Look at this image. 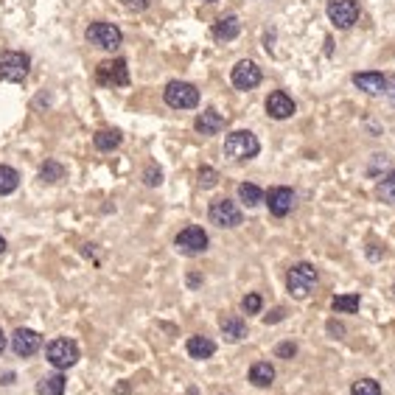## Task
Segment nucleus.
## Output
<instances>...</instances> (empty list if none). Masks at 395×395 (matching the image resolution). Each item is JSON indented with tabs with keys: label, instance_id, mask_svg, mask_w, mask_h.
<instances>
[{
	"label": "nucleus",
	"instance_id": "nucleus-1",
	"mask_svg": "<svg viewBox=\"0 0 395 395\" xmlns=\"http://www.w3.org/2000/svg\"><path fill=\"white\" fill-rule=\"evenodd\" d=\"M258 152H261V143H258V138L252 135V132H247V129L230 132L227 141H225V154L230 160H236V163L252 160V157H258Z\"/></svg>",
	"mask_w": 395,
	"mask_h": 395
},
{
	"label": "nucleus",
	"instance_id": "nucleus-2",
	"mask_svg": "<svg viewBox=\"0 0 395 395\" xmlns=\"http://www.w3.org/2000/svg\"><path fill=\"white\" fill-rule=\"evenodd\" d=\"M314 286H317V270L312 267V263L300 261V263H294V267L289 270V275H286V289H289L297 300L309 297V292H312Z\"/></svg>",
	"mask_w": 395,
	"mask_h": 395
},
{
	"label": "nucleus",
	"instance_id": "nucleus-3",
	"mask_svg": "<svg viewBox=\"0 0 395 395\" xmlns=\"http://www.w3.org/2000/svg\"><path fill=\"white\" fill-rule=\"evenodd\" d=\"M84 37H87V42H93V45L101 48V51H115V48H121V42H123L121 28L115 23H104V20L87 26Z\"/></svg>",
	"mask_w": 395,
	"mask_h": 395
},
{
	"label": "nucleus",
	"instance_id": "nucleus-4",
	"mask_svg": "<svg viewBox=\"0 0 395 395\" xmlns=\"http://www.w3.org/2000/svg\"><path fill=\"white\" fill-rule=\"evenodd\" d=\"M163 99L174 110H194L199 104V90L188 81H168V87L163 90Z\"/></svg>",
	"mask_w": 395,
	"mask_h": 395
},
{
	"label": "nucleus",
	"instance_id": "nucleus-5",
	"mask_svg": "<svg viewBox=\"0 0 395 395\" xmlns=\"http://www.w3.org/2000/svg\"><path fill=\"white\" fill-rule=\"evenodd\" d=\"M45 356H48V362L57 370H68V367H73L79 362V345L73 339H68V336H59V339L48 342Z\"/></svg>",
	"mask_w": 395,
	"mask_h": 395
},
{
	"label": "nucleus",
	"instance_id": "nucleus-6",
	"mask_svg": "<svg viewBox=\"0 0 395 395\" xmlns=\"http://www.w3.org/2000/svg\"><path fill=\"white\" fill-rule=\"evenodd\" d=\"M207 216H210V225H216V227H227V230L239 227L241 219H244L241 210H239V205H236L233 199H216V202H210Z\"/></svg>",
	"mask_w": 395,
	"mask_h": 395
},
{
	"label": "nucleus",
	"instance_id": "nucleus-7",
	"mask_svg": "<svg viewBox=\"0 0 395 395\" xmlns=\"http://www.w3.org/2000/svg\"><path fill=\"white\" fill-rule=\"evenodd\" d=\"M207 244H210L207 233L196 225H188L185 230L177 233V239H174V247H177V252H183V255H202L207 250Z\"/></svg>",
	"mask_w": 395,
	"mask_h": 395
},
{
	"label": "nucleus",
	"instance_id": "nucleus-8",
	"mask_svg": "<svg viewBox=\"0 0 395 395\" xmlns=\"http://www.w3.org/2000/svg\"><path fill=\"white\" fill-rule=\"evenodd\" d=\"M28 68H31L28 54L9 51L0 57V81H23L28 76Z\"/></svg>",
	"mask_w": 395,
	"mask_h": 395
},
{
	"label": "nucleus",
	"instance_id": "nucleus-9",
	"mask_svg": "<svg viewBox=\"0 0 395 395\" xmlns=\"http://www.w3.org/2000/svg\"><path fill=\"white\" fill-rule=\"evenodd\" d=\"M96 81L104 87H126L129 84V68L126 59H107L96 68Z\"/></svg>",
	"mask_w": 395,
	"mask_h": 395
},
{
	"label": "nucleus",
	"instance_id": "nucleus-10",
	"mask_svg": "<svg viewBox=\"0 0 395 395\" xmlns=\"http://www.w3.org/2000/svg\"><path fill=\"white\" fill-rule=\"evenodd\" d=\"M328 20L336 28H350L359 20V3L356 0H328Z\"/></svg>",
	"mask_w": 395,
	"mask_h": 395
},
{
	"label": "nucleus",
	"instance_id": "nucleus-11",
	"mask_svg": "<svg viewBox=\"0 0 395 395\" xmlns=\"http://www.w3.org/2000/svg\"><path fill=\"white\" fill-rule=\"evenodd\" d=\"M42 347V336L37 334V331H31V328H17L14 334H12V350L17 356H34L37 350Z\"/></svg>",
	"mask_w": 395,
	"mask_h": 395
},
{
	"label": "nucleus",
	"instance_id": "nucleus-12",
	"mask_svg": "<svg viewBox=\"0 0 395 395\" xmlns=\"http://www.w3.org/2000/svg\"><path fill=\"white\" fill-rule=\"evenodd\" d=\"M230 79H233V84L239 87V90H252V87L261 84V68H258L255 62H250V59H241V62L233 68Z\"/></svg>",
	"mask_w": 395,
	"mask_h": 395
},
{
	"label": "nucleus",
	"instance_id": "nucleus-13",
	"mask_svg": "<svg viewBox=\"0 0 395 395\" xmlns=\"http://www.w3.org/2000/svg\"><path fill=\"white\" fill-rule=\"evenodd\" d=\"M267 207H270V213H272V216H278V219L289 216V213H292V207H294V191H292V188H286V185L272 188V191L267 194Z\"/></svg>",
	"mask_w": 395,
	"mask_h": 395
},
{
	"label": "nucleus",
	"instance_id": "nucleus-14",
	"mask_svg": "<svg viewBox=\"0 0 395 395\" xmlns=\"http://www.w3.org/2000/svg\"><path fill=\"white\" fill-rule=\"evenodd\" d=\"M267 112H270V118H275V121H286V118H292V115L297 112V104L292 101L289 93L275 90V93H270V99H267Z\"/></svg>",
	"mask_w": 395,
	"mask_h": 395
},
{
	"label": "nucleus",
	"instance_id": "nucleus-15",
	"mask_svg": "<svg viewBox=\"0 0 395 395\" xmlns=\"http://www.w3.org/2000/svg\"><path fill=\"white\" fill-rule=\"evenodd\" d=\"M354 84L359 87L362 93H367V96H381V93H387V79H384L378 70L354 73Z\"/></svg>",
	"mask_w": 395,
	"mask_h": 395
},
{
	"label": "nucleus",
	"instance_id": "nucleus-16",
	"mask_svg": "<svg viewBox=\"0 0 395 395\" xmlns=\"http://www.w3.org/2000/svg\"><path fill=\"white\" fill-rule=\"evenodd\" d=\"M194 129L199 132V135H219V132L225 129V118L219 115L216 110H205V112H199V115H196Z\"/></svg>",
	"mask_w": 395,
	"mask_h": 395
},
{
	"label": "nucleus",
	"instance_id": "nucleus-17",
	"mask_svg": "<svg viewBox=\"0 0 395 395\" xmlns=\"http://www.w3.org/2000/svg\"><path fill=\"white\" fill-rule=\"evenodd\" d=\"M185 350H188V356L191 359H210L213 354H216V342L213 339H207V336H188V342H185Z\"/></svg>",
	"mask_w": 395,
	"mask_h": 395
},
{
	"label": "nucleus",
	"instance_id": "nucleus-18",
	"mask_svg": "<svg viewBox=\"0 0 395 395\" xmlns=\"http://www.w3.org/2000/svg\"><path fill=\"white\" fill-rule=\"evenodd\" d=\"M239 31H241V23H239V17L236 14H227V17H222L216 26H213V37L216 39H225V42H230V39H236L239 37Z\"/></svg>",
	"mask_w": 395,
	"mask_h": 395
},
{
	"label": "nucleus",
	"instance_id": "nucleus-19",
	"mask_svg": "<svg viewBox=\"0 0 395 395\" xmlns=\"http://www.w3.org/2000/svg\"><path fill=\"white\" fill-rule=\"evenodd\" d=\"M121 132L118 129H99L96 135H93V146L99 149V152H112V149H118L121 146Z\"/></svg>",
	"mask_w": 395,
	"mask_h": 395
},
{
	"label": "nucleus",
	"instance_id": "nucleus-20",
	"mask_svg": "<svg viewBox=\"0 0 395 395\" xmlns=\"http://www.w3.org/2000/svg\"><path fill=\"white\" fill-rule=\"evenodd\" d=\"M250 381H252L255 387H270V384L275 381V367H272L270 362H255V365L250 367Z\"/></svg>",
	"mask_w": 395,
	"mask_h": 395
},
{
	"label": "nucleus",
	"instance_id": "nucleus-21",
	"mask_svg": "<svg viewBox=\"0 0 395 395\" xmlns=\"http://www.w3.org/2000/svg\"><path fill=\"white\" fill-rule=\"evenodd\" d=\"M222 331H225V336L230 339V342H239V339H244L247 336V323L241 320V317H236V314H227V317H222Z\"/></svg>",
	"mask_w": 395,
	"mask_h": 395
},
{
	"label": "nucleus",
	"instance_id": "nucleus-22",
	"mask_svg": "<svg viewBox=\"0 0 395 395\" xmlns=\"http://www.w3.org/2000/svg\"><path fill=\"white\" fill-rule=\"evenodd\" d=\"M65 387H68V378L62 373H54L37 384V392L39 395H65Z\"/></svg>",
	"mask_w": 395,
	"mask_h": 395
},
{
	"label": "nucleus",
	"instance_id": "nucleus-23",
	"mask_svg": "<svg viewBox=\"0 0 395 395\" xmlns=\"http://www.w3.org/2000/svg\"><path fill=\"white\" fill-rule=\"evenodd\" d=\"M331 305H334V312H339V314H356L359 305H362V297L359 294H336L331 300Z\"/></svg>",
	"mask_w": 395,
	"mask_h": 395
},
{
	"label": "nucleus",
	"instance_id": "nucleus-24",
	"mask_svg": "<svg viewBox=\"0 0 395 395\" xmlns=\"http://www.w3.org/2000/svg\"><path fill=\"white\" fill-rule=\"evenodd\" d=\"M20 185V174L12 165H0V196L14 194Z\"/></svg>",
	"mask_w": 395,
	"mask_h": 395
},
{
	"label": "nucleus",
	"instance_id": "nucleus-25",
	"mask_svg": "<svg viewBox=\"0 0 395 395\" xmlns=\"http://www.w3.org/2000/svg\"><path fill=\"white\" fill-rule=\"evenodd\" d=\"M376 196L384 205H395V171H389L387 177H381V183L376 185Z\"/></svg>",
	"mask_w": 395,
	"mask_h": 395
},
{
	"label": "nucleus",
	"instance_id": "nucleus-26",
	"mask_svg": "<svg viewBox=\"0 0 395 395\" xmlns=\"http://www.w3.org/2000/svg\"><path fill=\"white\" fill-rule=\"evenodd\" d=\"M239 199L247 205V207H255L263 202V191L255 185V183H241L239 185Z\"/></svg>",
	"mask_w": 395,
	"mask_h": 395
},
{
	"label": "nucleus",
	"instance_id": "nucleus-27",
	"mask_svg": "<svg viewBox=\"0 0 395 395\" xmlns=\"http://www.w3.org/2000/svg\"><path fill=\"white\" fill-rule=\"evenodd\" d=\"M65 177V168L57 163V160H48L45 165L39 168V180L42 183H57V180H62Z\"/></svg>",
	"mask_w": 395,
	"mask_h": 395
},
{
	"label": "nucleus",
	"instance_id": "nucleus-28",
	"mask_svg": "<svg viewBox=\"0 0 395 395\" xmlns=\"http://www.w3.org/2000/svg\"><path fill=\"white\" fill-rule=\"evenodd\" d=\"M350 395H381V387L373 378H359V381H354V387H350Z\"/></svg>",
	"mask_w": 395,
	"mask_h": 395
},
{
	"label": "nucleus",
	"instance_id": "nucleus-29",
	"mask_svg": "<svg viewBox=\"0 0 395 395\" xmlns=\"http://www.w3.org/2000/svg\"><path fill=\"white\" fill-rule=\"evenodd\" d=\"M261 305H263V300H261V294H247L244 300H241V309L247 312V314H258L261 312Z\"/></svg>",
	"mask_w": 395,
	"mask_h": 395
},
{
	"label": "nucleus",
	"instance_id": "nucleus-30",
	"mask_svg": "<svg viewBox=\"0 0 395 395\" xmlns=\"http://www.w3.org/2000/svg\"><path fill=\"white\" fill-rule=\"evenodd\" d=\"M216 183H219V174H216L213 168H207V165L199 168V185H202V188H213Z\"/></svg>",
	"mask_w": 395,
	"mask_h": 395
},
{
	"label": "nucleus",
	"instance_id": "nucleus-31",
	"mask_svg": "<svg viewBox=\"0 0 395 395\" xmlns=\"http://www.w3.org/2000/svg\"><path fill=\"white\" fill-rule=\"evenodd\" d=\"M143 180H146V185H152V188H154V185H160V183H163V171H160V168H154V165H149V168H146V174H143Z\"/></svg>",
	"mask_w": 395,
	"mask_h": 395
},
{
	"label": "nucleus",
	"instance_id": "nucleus-32",
	"mask_svg": "<svg viewBox=\"0 0 395 395\" xmlns=\"http://www.w3.org/2000/svg\"><path fill=\"white\" fill-rule=\"evenodd\" d=\"M275 354H278L281 359H292V356L297 354V345H294V342H281V345H278V350H275Z\"/></svg>",
	"mask_w": 395,
	"mask_h": 395
},
{
	"label": "nucleus",
	"instance_id": "nucleus-33",
	"mask_svg": "<svg viewBox=\"0 0 395 395\" xmlns=\"http://www.w3.org/2000/svg\"><path fill=\"white\" fill-rule=\"evenodd\" d=\"M123 6L132 12H146L152 6V0H123Z\"/></svg>",
	"mask_w": 395,
	"mask_h": 395
},
{
	"label": "nucleus",
	"instance_id": "nucleus-34",
	"mask_svg": "<svg viewBox=\"0 0 395 395\" xmlns=\"http://www.w3.org/2000/svg\"><path fill=\"white\" fill-rule=\"evenodd\" d=\"M286 317V309H275L272 314H267V317H263V323H267V325H275V323H281Z\"/></svg>",
	"mask_w": 395,
	"mask_h": 395
},
{
	"label": "nucleus",
	"instance_id": "nucleus-35",
	"mask_svg": "<svg viewBox=\"0 0 395 395\" xmlns=\"http://www.w3.org/2000/svg\"><path fill=\"white\" fill-rule=\"evenodd\" d=\"M3 347H6V334H3V328H0V354H3Z\"/></svg>",
	"mask_w": 395,
	"mask_h": 395
},
{
	"label": "nucleus",
	"instance_id": "nucleus-36",
	"mask_svg": "<svg viewBox=\"0 0 395 395\" xmlns=\"http://www.w3.org/2000/svg\"><path fill=\"white\" fill-rule=\"evenodd\" d=\"M389 96H392V101H395V76L389 79Z\"/></svg>",
	"mask_w": 395,
	"mask_h": 395
},
{
	"label": "nucleus",
	"instance_id": "nucleus-37",
	"mask_svg": "<svg viewBox=\"0 0 395 395\" xmlns=\"http://www.w3.org/2000/svg\"><path fill=\"white\" fill-rule=\"evenodd\" d=\"M3 250H6V239H3V236H0V252H3Z\"/></svg>",
	"mask_w": 395,
	"mask_h": 395
},
{
	"label": "nucleus",
	"instance_id": "nucleus-38",
	"mask_svg": "<svg viewBox=\"0 0 395 395\" xmlns=\"http://www.w3.org/2000/svg\"><path fill=\"white\" fill-rule=\"evenodd\" d=\"M205 3H213V0H205Z\"/></svg>",
	"mask_w": 395,
	"mask_h": 395
},
{
	"label": "nucleus",
	"instance_id": "nucleus-39",
	"mask_svg": "<svg viewBox=\"0 0 395 395\" xmlns=\"http://www.w3.org/2000/svg\"><path fill=\"white\" fill-rule=\"evenodd\" d=\"M392 292H395V286H392Z\"/></svg>",
	"mask_w": 395,
	"mask_h": 395
}]
</instances>
